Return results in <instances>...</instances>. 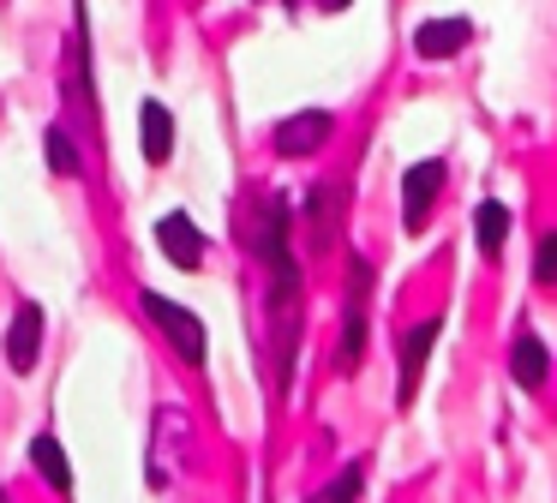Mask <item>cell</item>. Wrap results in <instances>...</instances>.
Wrapping results in <instances>:
<instances>
[{"instance_id": "cell-1", "label": "cell", "mask_w": 557, "mask_h": 503, "mask_svg": "<svg viewBox=\"0 0 557 503\" xmlns=\"http://www.w3.org/2000/svg\"><path fill=\"white\" fill-rule=\"evenodd\" d=\"M342 222H348V186H342V180H318V186L306 192V210H300L306 252H312V258H324V252H336V240H342Z\"/></svg>"}, {"instance_id": "cell-2", "label": "cell", "mask_w": 557, "mask_h": 503, "mask_svg": "<svg viewBox=\"0 0 557 503\" xmlns=\"http://www.w3.org/2000/svg\"><path fill=\"white\" fill-rule=\"evenodd\" d=\"M145 318L157 323L162 335H169V342H174V354H181L186 366H205V354H210L205 323H198L186 306H174V299H162V294H145Z\"/></svg>"}, {"instance_id": "cell-3", "label": "cell", "mask_w": 557, "mask_h": 503, "mask_svg": "<svg viewBox=\"0 0 557 503\" xmlns=\"http://www.w3.org/2000/svg\"><path fill=\"white\" fill-rule=\"evenodd\" d=\"M354 287H348V311H342V347H336V371H360L366 359V294H372V263L354 258Z\"/></svg>"}, {"instance_id": "cell-4", "label": "cell", "mask_w": 557, "mask_h": 503, "mask_svg": "<svg viewBox=\"0 0 557 503\" xmlns=\"http://www.w3.org/2000/svg\"><path fill=\"white\" fill-rule=\"evenodd\" d=\"M444 180H449L444 162H413L408 174H401V228H408V234H420V228H425L432 204L444 198Z\"/></svg>"}, {"instance_id": "cell-5", "label": "cell", "mask_w": 557, "mask_h": 503, "mask_svg": "<svg viewBox=\"0 0 557 503\" xmlns=\"http://www.w3.org/2000/svg\"><path fill=\"white\" fill-rule=\"evenodd\" d=\"M437 335H444V318H420L408 335H401V383H396V402L401 407L420 395V371H425V359H432Z\"/></svg>"}, {"instance_id": "cell-6", "label": "cell", "mask_w": 557, "mask_h": 503, "mask_svg": "<svg viewBox=\"0 0 557 503\" xmlns=\"http://www.w3.org/2000/svg\"><path fill=\"white\" fill-rule=\"evenodd\" d=\"M330 132H336V120L324 114V108H306V114H288L276 126V156H312V150H324L330 144Z\"/></svg>"}, {"instance_id": "cell-7", "label": "cell", "mask_w": 557, "mask_h": 503, "mask_svg": "<svg viewBox=\"0 0 557 503\" xmlns=\"http://www.w3.org/2000/svg\"><path fill=\"white\" fill-rule=\"evenodd\" d=\"M157 246L169 252L181 270H198V263H205V234H198V222H193L186 210H169V216L157 222Z\"/></svg>"}, {"instance_id": "cell-8", "label": "cell", "mask_w": 557, "mask_h": 503, "mask_svg": "<svg viewBox=\"0 0 557 503\" xmlns=\"http://www.w3.org/2000/svg\"><path fill=\"white\" fill-rule=\"evenodd\" d=\"M468 42H473L468 19H425L420 30H413V54L420 60H449V54H461Z\"/></svg>"}, {"instance_id": "cell-9", "label": "cell", "mask_w": 557, "mask_h": 503, "mask_svg": "<svg viewBox=\"0 0 557 503\" xmlns=\"http://www.w3.org/2000/svg\"><path fill=\"white\" fill-rule=\"evenodd\" d=\"M509 378H516L521 390H540V383L552 378V354H545V342L533 330H521L516 342H509Z\"/></svg>"}, {"instance_id": "cell-10", "label": "cell", "mask_w": 557, "mask_h": 503, "mask_svg": "<svg viewBox=\"0 0 557 503\" xmlns=\"http://www.w3.org/2000/svg\"><path fill=\"white\" fill-rule=\"evenodd\" d=\"M37 354H42V306H18L13 335H7V359H13V371H30Z\"/></svg>"}, {"instance_id": "cell-11", "label": "cell", "mask_w": 557, "mask_h": 503, "mask_svg": "<svg viewBox=\"0 0 557 503\" xmlns=\"http://www.w3.org/2000/svg\"><path fill=\"white\" fill-rule=\"evenodd\" d=\"M138 126H145V132H138V138H145V162H169V156H174V114H169V108L145 102V108H138Z\"/></svg>"}, {"instance_id": "cell-12", "label": "cell", "mask_w": 557, "mask_h": 503, "mask_svg": "<svg viewBox=\"0 0 557 503\" xmlns=\"http://www.w3.org/2000/svg\"><path fill=\"white\" fill-rule=\"evenodd\" d=\"M473 240H480L485 258H497V252H504V240H509V210H504V204L485 198L480 210H473Z\"/></svg>"}, {"instance_id": "cell-13", "label": "cell", "mask_w": 557, "mask_h": 503, "mask_svg": "<svg viewBox=\"0 0 557 503\" xmlns=\"http://www.w3.org/2000/svg\"><path fill=\"white\" fill-rule=\"evenodd\" d=\"M30 462H37V474L49 479L54 491H73V467H66V450L54 438H30Z\"/></svg>"}, {"instance_id": "cell-14", "label": "cell", "mask_w": 557, "mask_h": 503, "mask_svg": "<svg viewBox=\"0 0 557 503\" xmlns=\"http://www.w3.org/2000/svg\"><path fill=\"white\" fill-rule=\"evenodd\" d=\"M360 486H366V462H348L336 479H330L324 491H318L312 503H360Z\"/></svg>"}, {"instance_id": "cell-15", "label": "cell", "mask_w": 557, "mask_h": 503, "mask_svg": "<svg viewBox=\"0 0 557 503\" xmlns=\"http://www.w3.org/2000/svg\"><path fill=\"white\" fill-rule=\"evenodd\" d=\"M533 282L557 287V234H545L540 246H533Z\"/></svg>"}, {"instance_id": "cell-16", "label": "cell", "mask_w": 557, "mask_h": 503, "mask_svg": "<svg viewBox=\"0 0 557 503\" xmlns=\"http://www.w3.org/2000/svg\"><path fill=\"white\" fill-rule=\"evenodd\" d=\"M49 168L54 174H78V156H73V144H66L61 126H49Z\"/></svg>"}, {"instance_id": "cell-17", "label": "cell", "mask_w": 557, "mask_h": 503, "mask_svg": "<svg viewBox=\"0 0 557 503\" xmlns=\"http://www.w3.org/2000/svg\"><path fill=\"white\" fill-rule=\"evenodd\" d=\"M318 7H324V12H342V7H354V0H318Z\"/></svg>"}]
</instances>
